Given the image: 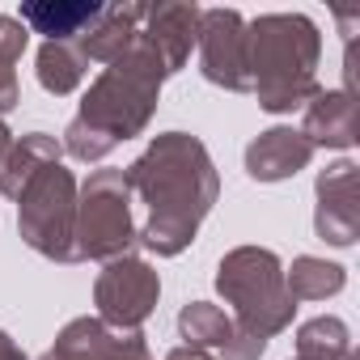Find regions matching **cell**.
Segmentation results:
<instances>
[{
  "mask_svg": "<svg viewBox=\"0 0 360 360\" xmlns=\"http://www.w3.org/2000/svg\"><path fill=\"white\" fill-rule=\"evenodd\" d=\"M127 187L148 200V225L140 242L157 255H178L208 217L217 200V174L200 140L169 131L161 136L127 174Z\"/></svg>",
  "mask_w": 360,
  "mask_h": 360,
  "instance_id": "cell-1",
  "label": "cell"
},
{
  "mask_svg": "<svg viewBox=\"0 0 360 360\" xmlns=\"http://www.w3.org/2000/svg\"><path fill=\"white\" fill-rule=\"evenodd\" d=\"M161 77H165V68L157 64V56L148 47H136V51L119 56L98 77V85L89 89L81 115L72 119V127H68V153L81 157V161H98L119 140L136 136L148 123V115H153Z\"/></svg>",
  "mask_w": 360,
  "mask_h": 360,
  "instance_id": "cell-2",
  "label": "cell"
},
{
  "mask_svg": "<svg viewBox=\"0 0 360 360\" xmlns=\"http://www.w3.org/2000/svg\"><path fill=\"white\" fill-rule=\"evenodd\" d=\"M280 30L284 34H271V26L259 22L246 51L250 89L259 94L263 110H292L301 106V98L314 94V60H318L314 26L301 18H280Z\"/></svg>",
  "mask_w": 360,
  "mask_h": 360,
  "instance_id": "cell-3",
  "label": "cell"
},
{
  "mask_svg": "<svg viewBox=\"0 0 360 360\" xmlns=\"http://www.w3.org/2000/svg\"><path fill=\"white\" fill-rule=\"evenodd\" d=\"M217 288L233 301V309H238L233 322L263 343H267V335L284 330L292 318V297L284 288V271H280V259L271 250H259V246L233 250L221 263Z\"/></svg>",
  "mask_w": 360,
  "mask_h": 360,
  "instance_id": "cell-4",
  "label": "cell"
},
{
  "mask_svg": "<svg viewBox=\"0 0 360 360\" xmlns=\"http://www.w3.org/2000/svg\"><path fill=\"white\" fill-rule=\"evenodd\" d=\"M127 178L123 169H98L77 204L72 225V263L77 259H119L131 242V208H127Z\"/></svg>",
  "mask_w": 360,
  "mask_h": 360,
  "instance_id": "cell-5",
  "label": "cell"
},
{
  "mask_svg": "<svg viewBox=\"0 0 360 360\" xmlns=\"http://www.w3.org/2000/svg\"><path fill=\"white\" fill-rule=\"evenodd\" d=\"M22 238L60 263H72V225H77V183L72 174L51 161L22 187Z\"/></svg>",
  "mask_w": 360,
  "mask_h": 360,
  "instance_id": "cell-6",
  "label": "cell"
},
{
  "mask_svg": "<svg viewBox=\"0 0 360 360\" xmlns=\"http://www.w3.org/2000/svg\"><path fill=\"white\" fill-rule=\"evenodd\" d=\"M157 271L140 259H110V267L98 276V309L102 322L115 330H136L148 309L157 305Z\"/></svg>",
  "mask_w": 360,
  "mask_h": 360,
  "instance_id": "cell-7",
  "label": "cell"
},
{
  "mask_svg": "<svg viewBox=\"0 0 360 360\" xmlns=\"http://www.w3.org/2000/svg\"><path fill=\"white\" fill-rule=\"evenodd\" d=\"M178 330L195 352H221L225 360H259L263 356V339L246 335L233 318H225V309L208 305V301H191L178 314Z\"/></svg>",
  "mask_w": 360,
  "mask_h": 360,
  "instance_id": "cell-8",
  "label": "cell"
},
{
  "mask_svg": "<svg viewBox=\"0 0 360 360\" xmlns=\"http://www.w3.org/2000/svg\"><path fill=\"white\" fill-rule=\"evenodd\" d=\"M43 360H148V347L136 330L123 335L102 318H81L56 339Z\"/></svg>",
  "mask_w": 360,
  "mask_h": 360,
  "instance_id": "cell-9",
  "label": "cell"
},
{
  "mask_svg": "<svg viewBox=\"0 0 360 360\" xmlns=\"http://www.w3.org/2000/svg\"><path fill=\"white\" fill-rule=\"evenodd\" d=\"M318 238L330 246H352L360 229V208H356V165L339 161L318 178Z\"/></svg>",
  "mask_w": 360,
  "mask_h": 360,
  "instance_id": "cell-10",
  "label": "cell"
},
{
  "mask_svg": "<svg viewBox=\"0 0 360 360\" xmlns=\"http://www.w3.org/2000/svg\"><path fill=\"white\" fill-rule=\"evenodd\" d=\"M238 18L233 13H208V34H204V72L217 85L229 89H250V72H246V34H233Z\"/></svg>",
  "mask_w": 360,
  "mask_h": 360,
  "instance_id": "cell-11",
  "label": "cell"
},
{
  "mask_svg": "<svg viewBox=\"0 0 360 360\" xmlns=\"http://www.w3.org/2000/svg\"><path fill=\"white\" fill-rule=\"evenodd\" d=\"M309 157H314V144L301 131L271 127L246 148V169H250V178H259V183H276V178H288V174L305 169Z\"/></svg>",
  "mask_w": 360,
  "mask_h": 360,
  "instance_id": "cell-12",
  "label": "cell"
},
{
  "mask_svg": "<svg viewBox=\"0 0 360 360\" xmlns=\"http://www.w3.org/2000/svg\"><path fill=\"white\" fill-rule=\"evenodd\" d=\"M51 161H60V144L51 136H43V131L22 136V144H13L9 157H5V165H0V195H13L18 200L22 187L30 183L43 165H51Z\"/></svg>",
  "mask_w": 360,
  "mask_h": 360,
  "instance_id": "cell-13",
  "label": "cell"
},
{
  "mask_svg": "<svg viewBox=\"0 0 360 360\" xmlns=\"http://www.w3.org/2000/svg\"><path fill=\"white\" fill-rule=\"evenodd\" d=\"M309 144H330V148H347L356 140V110L347 94H326L309 106L305 115V131Z\"/></svg>",
  "mask_w": 360,
  "mask_h": 360,
  "instance_id": "cell-14",
  "label": "cell"
},
{
  "mask_svg": "<svg viewBox=\"0 0 360 360\" xmlns=\"http://www.w3.org/2000/svg\"><path fill=\"white\" fill-rule=\"evenodd\" d=\"M22 18H26L39 34L68 39V34H77L81 26H94V22L102 18V5H26Z\"/></svg>",
  "mask_w": 360,
  "mask_h": 360,
  "instance_id": "cell-15",
  "label": "cell"
},
{
  "mask_svg": "<svg viewBox=\"0 0 360 360\" xmlns=\"http://www.w3.org/2000/svg\"><path fill=\"white\" fill-rule=\"evenodd\" d=\"M284 288H288L292 301H322V297L343 288V267L322 263V259H297L288 280H284Z\"/></svg>",
  "mask_w": 360,
  "mask_h": 360,
  "instance_id": "cell-16",
  "label": "cell"
},
{
  "mask_svg": "<svg viewBox=\"0 0 360 360\" xmlns=\"http://www.w3.org/2000/svg\"><path fill=\"white\" fill-rule=\"evenodd\" d=\"M297 347H301V356H322V360L352 356L347 352V326L339 318H314V322H305L301 335H297Z\"/></svg>",
  "mask_w": 360,
  "mask_h": 360,
  "instance_id": "cell-17",
  "label": "cell"
},
{
  "mask_svg": "<svg viewBox=\"0 0 360 360\" xmlns=\"http://www.w3.org/2000/svg\"><path fill=\"white\" fill-rule=\"evenodd\" d=\"M81 77H85V60H81L77 51H68V47H60V43H47V47H43V56H39V81H43L47 89L68 94Z\"/></svg>",
  "mask_w": 360,
  "mask_h": 360,
  "instance_id": "cell-18",
  "label": "cell"
},
{
  "mask_svg": "<svg viewBox=\"0 0 360 360\" xmlns=\"http://www.w3.org/2000/svg\"><path fill=\"white\" fill-rule=\"evenodd\" d=\"M26 47V30L9 18H0V110L18 102V81H13V60Z\"/></svg>",
  "mask_w": 360,
  "mask_h": 360,
  "instance_id": "cell-19",
  "label": "cell"
},
{
  "mask_svg": "<svg viewBox=\"0 0 360 360\" xmlns=\"http://www.w3.org/2000/svg\"><path fill=\"white\" fill-rule=\"evenodd\" d=\"M0 360H26V356H22V347H18L5 330H0Z\"/></svg>",
  "mask_w": 360,
  "mask_h": 360,
  "instance_id": "cell-20",
  "label": "cell"
},
{
  "mask_svg": "<svg viewBox=\"0 0 360 360\" xmlns=\"http://www.w3.org/2000/svg\"><path fill=\"white\" fill-rule=\"evenodd\" d=\"M165 360H212L208 352H195V347H178V352H169Z\"/></svg>",
  "mask_w": 360,
  "mask_h": 360,
  "instance_id": "cell-21",
  "label": "cell"
},
{
  "mask_svg": "<svg viewBox=\"0 0 360 360\" xmlns=\"http://www.w3.org/2000/svg\"><path fill=\"white\" fill-rule=\"evenodd\" d=\"M9 148H13V140H9V127L0 123V165H5V157H9Z\"/></svg>",
  "mask_w": 360,
  "mask_h": 360,
  "instance_id": "cell-22",
  "label": "cell"
},
{
  "mask_svg": "<svg viewBox=\"0 0 360 360\" xmlns=\"http://www.w3.org/2000/svg\"><path fill=\"white\" fill-rule=\"evenodd\" d=\"M297 360H322V356H297ZM343 360H352V356H343Z\"/></svg>",
  "mask_w": 360,
  "mask_h": 360,
  "instance_id": "cell-23",
  "label": "cell"
}]
</instances>
